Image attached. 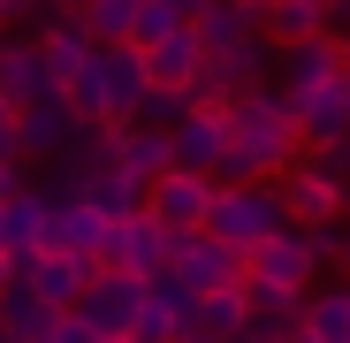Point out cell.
<instances>
[{"label":"cell","instance_id":"6da1fadb","mask_svg":"<svg viewBox=\"0 0 350 343\" xmlns=\"http://www.w3.org/2000/svg\"><path fill=\"white\" fill-rule=\"evenodd\" d=\"M221 123H228V153H221L213 183H282V168H297V153H305L297 123H289V99L274 84H244Z\"/></svg>","mask_w":350,"mask_h":343},{"label":"cell","instance_id":"7a4b0ae2","mask_svg":"<svg viewBox=\"0 0 350 343\" xmlns=\"http://www.w3.org/2000/svg\"><path fill=\"white\" fill-rule=\"evenodd\" d=\"M152 92V69L137 46H99L92 69L69 84V107L84 114V123H137V107Z\"/></svg>","mask_w":350,"mask_h":343},{"label":"cell","instance_id":"3957f363","mask_svg":"<svg viewBox=\"0 0 350 343\" xmlns=\"http://www.w3.org/2000/svg\"><path fill=\"white\" fill-rule=\"evenodd\" d=\"M191 31L206 46V69H221L228 84H259V69L274 62V46L259 31V0H213Z\"/></svg>","mask_w":350,"mask_h":343},{"label":"cell","instance_id":"277c9868","mask_svg":"<svg viewBox=\"0 0 350 343\" xmlns=\"http://www.w3.org/2000/svg\"><path fill=\"white\" fill-rule=\"evenodd\" d=\"M213 237L221 244H237V252H252V244H267L274 229H289V214H282V183H221V199H213Z\"/></svg>","mask_w":350,"mask_h":343},{"label":"cell","instance_id":"5b68a950","mask_svg":"<svg viewBox=\"0 0 350 343\" xmlns=\"http://www.w3.org/2000/svg\"><path fill=\"white\" fill-rule=\"evenodd\" d=\"M282 214H289V229L350 221V183H342V176H327L312 153H297V168H282Z\"/></svg>","mask_w":350,"mask_h":343},{"label":"cell","instance_id":"8992f818","mask_svg":"<svg viewBox=\"0 0 350 343\" xmlns=\"http://www.w3.org/2000/svg\"><path fill=\"white\" fill-rule=\"evenodd\" d=\"M175 282H183L191 298H206V290H237L244 282V252L237 244H221L213 229H191V237H175Z\"/></svg>","mask_w":350,"mask_h":343},{"label":"cell","instance_id":"52a82bcc","mask_svg":"<svg viewBox=\"0 0 350 343\" xmlns=\"http://www.w3.org/2000/svg\"><path fill=\"white\" fill-rule=\"evenodd\" d=\"M312 275H320V244H312V229H274L267 244H252V252H244V282L312 290Z\"/></svg>","mask_w":350,"mask_h":343},{"label":"cell","instance_id":"ba28073f","mask_svg":"<svg viewBox=\"0 0 350 343\" xmlns=\"http://www.w3.org/2000/svg\"><path fill=\"white\" fill-rule=\"evenodd\" d=\"M213 199H221V183H213V176L167 168V176L145 191V214H152L160 229H175V237H191V229H206V221H213Z\"/></svg>","mask_w":350,"mask_h":343},{"label":"cell","instance_id":"9c48e42d","mask_svg":"<svg viewBox=\"0 0 350 343\" xmlns=\"http://www.w3.org/2000/svg\"><path fill=\"white\" fill-rule=\"evenodd\" d=\"M137 305H145V275H122V267H99L92 282H84V298L69 305V313H84L99 335H130L137 328Z\"/></svg>","mask_w":350,"mask_h":343},{"label":"cell","instance_id":"30bf717a","mask_svg":"<svg viewBox=\"0 0 350 343\" xmlns=\"http://www.w3.org/2000/svg\"><path fill=\"white\" fill-rule=\"evenodd\" d=\"M175 259V229H160L152 214H130V221H114L107 229V252H99V267H122V275H160Z\"/></svg>","mask_w":350,"mask_h":343},{"label":"cell","instance_id":"8fae6325","mask_svg":"<svg viewBox=\"0 0 350 343\" xmlns=\"http://www.w3.org/2000/svg\"><path fill=\"white\" fill-rule=\"evenodd\" d=\"M16 130H23V160H62V153H69V138L84 130V114L69 107V92H53V99L16 107Z\"/></svg>","mask_w":350,"mask_h":343},{"label":"cell","instance_id":"7c38bea8","mask_svg":"<svg viewBox=\"0 0 350 343\" xmlns=\"http://www.w3.org/2000/svg\"><path fill=\"white\" fill-rule=\"evenodd\" d=\"M274 62H282V99L297 107L305 92H320V84H335L342 77V38H305V46H274Z\"/></svg>","mask_w":350,"mask_h":343},{"label":"cell","instance_id":"4fadbf2b","mask_svg":"<svg viewBox=\"0 0 350 343\" xmlns=\"http://www.w3.org/2000/svg\"><path fill=\"white\" fill-rule=\"evenodd\" d=\"M107 214L99 206H84V199H53V214H46V252H69V259H92L99 267V252H107Z\"/></svg>","mask_w":350,"mask_h":343},{"label":"cell","instance_id":"5bb4252c","mask_svg":"<svg viewBox=\"0 0 350 343\" xmlns=\"http://www.w3.org/2000/svg\"><path fill=\"white\" fill-rule=\"evenodd\" d=\"M289 123H297L305 153L342 145V138H350V92H342V77H335V84H320V92H305L297 107H289Z\"/></svg>","mask_w":350,"mask_h":343},{"label":"cell","instance_id":"9a60e30c","mask_svg":"<svg viewBox=\"0 0 350 343\" xmlns=\"http://www.w3.org/2000/svg\"><path fill=\"white\" fill-rule=\"evenodd\" d=\"M38 53H46V69H53V84L69 92V84H77V77L92 69V53H99V38H92V31L77 23V16H46V23H38Z\"/></svg>","mask_w":350,"mask_h":343},{"label":"cell","instance_id":"2e32d148","mask_svg":"<svg viewBox=\"0 0 350 343\" xmlns=\"http://www.w3.org/2000/svg\"><path fill=\"white\" fill-rule=\"evenodd\" d=\"M53 92H62V84H53V69H46L38 38H8V46H0V99H8V107L53 99Z\"/></svg>","mask_w":350,"mask_h":343},{"label":"cell","instance_id":"e0dca14e","mask_svg":"<svg viewBox=\"0 0 350 343\" xmlns=\"http://www.w3.org/2000/svg\"><path fill=\"white\" fill-rule=\"evenodd\" d=\"M167 145H175V168H191V176H221L228 123H221V114H183V123L167 130Z\"/></svg>","mask_w":350,"mask_h":343},{"label":"cell","instance_id":"ac0fdd59","mask_svg":"<svg viewBox=\"0 0 350 343\" xmlns=\"http://www.w3.org/2000/svg\"><path fill=\"white\" fill-rule=\"evenodd\" d=\"M114 168H122V176H137V183H160L167 168H175V145H167V130L114 123Z\"/></svg>","mask_w":350,"mask_h":343},{"label":"cell","instance_id":"d6986e66","mask_svg":"<svg viewBox=\"0 0 350 343\" xmlns=\"http://www.w3.org/2000/svg\"><path fill=\"white\" fill-rule=\"evenodd\" d=\"M53 320H62V305H46L31 282H8L0 290V343H46Z\"/></svg>","mask_w":350,"mask_h":343},{"label":"cell","instance_id":"ffe728a7","mask_svg":"<svg viewBox=\"0 0 350 343\" xmlns=\"http://www.w3.org/2000/svg\"><path fill=\"white\" fill-rule=\"evenodd\" d=\"M259 31L267 46H305V38H335L320 0H259Z\"/></svg>","mask_w":350,"mask_h":343},{"label":"cell","instance_id":"44dd1931","mask_svg":"<svg viewBox=\"0 0 350 343\" xmlns=\"http://www.w3.org/2000/svg\"><path fill=\"white\" fill-rule=\"evenodd\" d=\"M92 275H99L92 259H69V252H38L23 282H31V290H38L46 305H62V313H69V305L84 298V282H92Z\"/></svg>","mask_w":350,"mask_h":343},{"label":"cell","instance_id":"7402d4cb","mask_svg":"<svg viewBox=\"0 0 350 343\" xmlns=\"http://www.w3.org/2000/svg\"><path fill=\"white\" fill-rule=\"evenodd\" d=\"M191 328H198V335H213V343H237V335L252 328L244 282H237V290H206V298H191Z\"/></svg>","mask_w":350,"mask_h":343},{"label":"cell","instance_id":"603a6c76","mask_svg":"<svg viewBox=\"0 0 350 343\" xmlns=\"http://www.w3.org/2000/svg\"><path fill=\"white\" fill-rule=\"evenodd\" d=\"M145 69H152V84H160V92H183V84L206 69V46H198V31H175V38H160V46L145 53Z\"/></svg>","mask_w":350,"mask_h":343},{"label":"cell","instance_id":"cb8c5ba5","mask_svg":"<svg viewBox=\"0 0 350 343\" xmlns=\"http://www.w3.org/2000/svg\"><path fill=\"white\" fill-rule=\"evenodd\" d=\"M305 328L320 343H350V282L335 275L327 290H305Z\"/></svg>","mask_w":350,"mask_h":343},{"label":"cell","instance_id":"d4e9b609","mask_svg":"<svg viewBox=\"0 0 350 343\" xmlns=\"http://www.w3.org/2000/svg\"><path fill=\"white\" fill-rule=\"evenodd\" d=\"M77 23L99 38V46H130V23H137V0H84Z\"/></svg>","mask_w":350,"mask_h":343},{"label":"cell","instance_id":"484cf974","mask_svg":"<svg viewBox=\"0 0 350 343\" xmlns=\"http://www.w3.org/2000/svg\"><path fill=\"white\" fill-rule=\"evenodd\" d=\"M175 31H191L183 16H175V0H137V23H130V46H137V53H152V46L175 38Z\"/></svg>","mask_w":350,"mask_h":343},{"label":"cell","instance_id":"4316f807","mask_svg":"<svg viewBox=\"0 0 350 343\" xmlns=\"http://www.w3.org/2000/svg\"><path fill=\"white\" fill-rule=\"evenodd\" d=\"M237 92H244V84H228L221 69H198V77L183 84V107H191V114H228V107H237Z\"/></svg>","mask_w":350,"mask_h":343},{"label":"cell","instance_id":"83f0119b","mask_svg":"<svg viewBox=\"0 0 350 343\" xmlns=\"http://www.w3.org/2000/svg\"><path fill=\"white\" fill-rule=\"evenodd\" d=\"M244 305L252 313H282V320H305V290H282V282H244Z\"/></svg>","mask_w":350,"mask_h":343},{"label":"cell","instance_id":"f1b7e54d","mask_svg":"<svg viewBox=\"0 0 350 343\" xmlns=\"http://www.w3.org/2000/svg\"><path fill=\"white\" fill-rule=\"evenodd\" d=\"M183 114H191V107H183V92H160V84H152V92H145V107H137V123H145V130H175Z\"/></svg>","mask_w":350,"mask_h":343},{"label":"cell","instance_id":"f546056e","mask_svg":"<svg viewBox=\"0 0 350 343\" xmlns=\"http://www.w3.org/2000/svg\"><path fill=\"white\" fill-rule=\"evenodd\" d=\"M312 244H320V259H335V267H342V282H350V221L312 229Z\"/></svg>","mask_w":350,"mask_h":343},{"label":"cell","instance_id":"4dcf8cb0","mask_svg":"<svg viewBox=\"0 0 350 343\" xmlns=\"http://www.w3.org/2000/svg\"><path fill=\"white\" fill-rule=\"evenodd\" d=\"M46 343H99V328L84 320V313H62V320H53V335Z\"/></svg>","mask_w":350,"mask_h":343},{"label":"cell","instance_id":"1f68e13d","mask_svg":"<svg viewBox=\"0 0 350 343\" xmlns=\"http://www.w3.org/2000/svg\"><path fill=\"white\" fill-rule=\"evenodd\" d=\"M16 191H31V176H23V160H0V206H8Z\"/></svg>","mask_w":350,"mask_h":343},{"label":"cell","instance_id":"d6a6232c","mask_svg":"<svg viewBox=\"0 0 350 343\" xmlns=\"http://www.w3.org/2000/svg\"><path fill=\"white\" fill-rule=\"evenodd\" d=\"M206 8H213V0H175V16H183V23H198Z\"/></svg>","mask_w":350,"mask_h":343},{"label":"cell","instance_id":"836d02e7","mask_svg":"<svg viewBox=\"0 0 350 343\" xmlns=\"http://www.w3.org/2000/svg\"><path fill=\"white\" fill-rule=\"evenodd\" d=\"M16 16H23V0H0V31H8V23H16Z\"/></svg>","mask_w":350,"mask_h":343},{"label":"cell","instance_id":"e575fe53","mask_svg":"<svg viewBox=\"0 0 350 343\" xmlns=\"http://www.w3.org/2000/svg\"><path fill=\"white\" fill-rule=\"evenodd\" d=\"M23 16H38V23H46V16H53V8H46V0H23Z\"/></svg>","mask_w":350,"mask_h":343},{"label":"cell","instance_id":"d590c367","mask_svg":"<svg viewBox=\"0 0 350 343\" xmlns=\"http://www.w3.org/2000/svg\"><path fill=\"white\" fill-rule=\"evenodd\" d=\"M175 343H213V335H198V328H183V335H175Z\"/></svg>","mask_w":350,"mask_h":343},{"label":"cell","instance_id":"8d00e7d4","mask_svg":"<svg viewBox=\"0 0 350 343\" xmlns=\"http://www.w3.org/2000/svg\"><path fill=\"white\" fill-rule=\"evenodd\" d=\"M0 244H8V206H0Z\"/></svg>","mask_w":350,"mask_h":343},{"label":"cell","instance_id":"74e56055","mask_svg":"<svg viewBox=\"0 0 350 343\" xmlns=\"http://www.w3.org/2000/svg\"><path fill=\"white\" fill-rule=\"evenodd\" d=\"M99 343H137V335H99Z\"/></svg>","mask_w":350,"mask_h":343},{"label":"cell","instance_id":"f35d334b","mask_svg":"<svg viewBox=\"0 0 350 343\" xmlns=\"http://www.w3.org/2000/svg\"><path fill=\"white\" fill-rule=\"evenodd\" d=\"M237 343H267V335H252V328H244V335H237Z\"/></svg>","mask_w":350,"mask_h":343},{"label":"cell","instance_id":"ab89813d","mask_svg":"<svg viewBox=\"0 0 350 343\" xmlns=\"http://www.w3.org/2000/svg\"><path fill=\"white\" fill-rule=\"evenodd\" d=\"M0 290H8V259H0Z\"/></svg>","mask_w":350,"mask_h":343},{"label":"cell","instance_id":"60d3db41","mask_svg":"<svg viewBox=\"0 0 350 343\" xmlns=\"http://www.w3.org/2000/svg\"><path fill=\"white\" fill-rule=\"evenodd\" d=\"M342 92H350V69H342Z\"/></svg>","mask_w":350,"mask_h":343},{"label":"cell","instance_id":"b9f144b4","mask_svg":"<svg viewBox=\"0 0 350 343\" xmlns=\"http://www.w3.org/2000/svg\"><path fill=\"white\" fill-rule=\"evenodd\" d=\"M0 46H8V31H0Z\"/></svg>","mask_w":350,"mask_h":343}]
</instances>
